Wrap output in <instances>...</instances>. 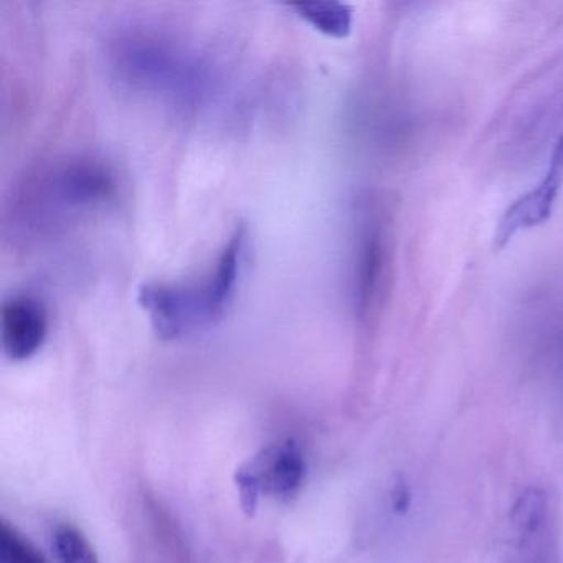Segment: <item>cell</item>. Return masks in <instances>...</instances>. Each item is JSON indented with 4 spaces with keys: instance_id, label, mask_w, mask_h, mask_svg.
<instances>
[{
    "instance_id": "6da1fadb",
    "label": "cell",
    "mask_w": 563,
    "mask_h": 563,
    "mask_svg": "<svg viewBox=\"0 0 563 563\" xmlns=\"http://www.w3.org/2000/svg\"><path fill=\"white\" fill-rule=\"evenodd\" d=\"M245 230L233 233L213 269L196 282L150 283L140 289V306L164 341L192 334L225 316L242 269Z\"/></svg>"
},
{
    "instance_id": "7a4b0ae2",
    "label": "cell",
    "mask_w": 563,
    "mask_h": 563,
    "mask_svg": "<svg viewBox=\"0 0 563 563\" xmlns=\"http://www.w3.org/2000/svg\"><path fill=\"white\" fill-rule=\"evenodd\" d=\"M117 192L113 173L100 161L91 157H75L55 164L32 184L29 199L41 202V222L51 225L52 220L77 213L90 212L113 199Z\"/></svg>"
},
{
    "instance_id": "3957f363",
    "label": "cell",
    "mask_w": 563,
    "mask_h": 563,
    "mask_svg": "<svg viewBox=\"0 0 563 563\" xmlns=\"http://www.w3.org/2000/svg\"><path fill=\"white\" fill-rule=\"evenodd\" d=\"M305 454L295 440L288 438L268 444L236 470L235 484L243 512L255 516L262 494L292 496L305 483Z\"/></svg>"
},
{
    "instance_id": "277c9868",
    "label": "cell",
    "mask_w": 563,
    "mask_h": 563,
    "mask_svg": "<svg viewBox=\"0 0 563 563\" xmlns=\"http://www.w3.org/2000/svg\"><path fill=\"white\" fill-rule=\"evenodd\" d=\"M121 74L144 90L184 95L192 91V68L177 52L151 38H128L117 54Z\"/></svg>"
},
{
    "instance_id": "5b68a950",
    "label": "cell",
    "mask_w": 563,
    "mask_h": 563,
    "mask_svg": "<svg viewBox=\"0 0 563 563\" xmlns=\"http://www.w3.org/2000/svg\"><path fill=\"white\" fill-rule=\"evenodd\" d=\"M2 347L12 362L34 357L48 334V312L34 296H12L2 306Z\"/></svg>"
},
{
    "instance_id": "8992f818",
    "label": "cell",
    "mask_w": 563,
    "mask_h": 563,
    "mask_svg": "<svg viewBox=\"0 0 563 563\" xmlns=\"http://www.w3.org/2000/svg\"><path fill=\"white\" fill-rule=\"evenodd\" d=\"M562 179L563 137H560L555 151H553L545 179L536 189L530 190L529 194L514 202L512 207L507 209V212L500 219L499 229L496 232L497 249H503L520 229L540 225V223L549 219Z\"/></svg>"
},
{
    "instance_id": "52a82bcc",
    "label": "cell",
    "mask_w": 563,
    "mask_h": 563,
    "mask_svg": "<svg viewBox=\"0 0 563 563\" xmlns=\"http://www.w3.org/2000/svg\"><path fill=\"white\" fill-rule=\"evenodd\" d=\"M299 18L329 37L344 38L351 34L352 12L347 5L338 2H311L295 5Z\"/></svg>"
},
{
    "instance_id": "ba28073f",
    "label": "cell",
    "mask_w": 563,
    "mask_h": 563,
    "mask_svg": "<svg viewBox=\"0 0 563 563\" xmlns=\"http://www.w3.org/2000/svg\"><path fill=\"white\" fill-rule=\"evenodd\" d=\"M0 563H48L47 556L8 520L0 522Z\"/></svg>"
},
{
    "instance_id": "9c48e42d",
    "label": "cell",
    "mask_w": 563,
    "mask_h": 563,
    "mask_svg": "<svg viewBox=\"0 0 563 563\" xmlns=\"http://www.w3.org/2000/svg\"><path fill=\"white\" fill-rule=\"evenodd\" d=\"M54 547L62 563H100L84 532L68 523L55 529Z\"/></svg>"
},
{
    "instance_id": "30bf717a",
    "label": "cell",
    "mask_w": 563,
    "mask_h": 563,
    "mask_svg": "<svg viewBox=\"0 0 563 563\" xmlns=\"http://www.w3.org/2000/svg\"><path fill=\"white\" fill-rule=\"evenodd\" d=\"M545 494L540 489L526 490L510 512L514 526L520 533H536L545 519Z\"/></svg>"
},
{
    "instance_id": "8fae6325",
    "label": "cell",
    "mask_w": 563,
    "mask_h": 563,
    "mask_svg": "<svg viewBox=\"0 0 563 563\" xmlns=\"http://www.w3.org/2000/svg\"><path fill=\"white\" fill-rule=\"evenodd\" d=\"M410 489H408V486L404 481H400V483L394 487V493H391V506H394L395 512L405 514L407 512L408 507H410Z\"/></svg>"
}]
</instances>
